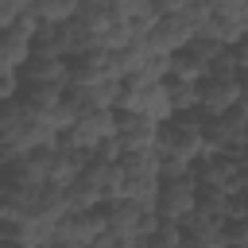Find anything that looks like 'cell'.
Segmentation results:
<instances>
[{
    "mask_svg": "<svg viewBox=\"0 0 248 248\" xmlns=\"http://www.w3.org/2000/svg\"><path fill=\"white\" fill-rule=\"evenodd\" d=\"M202 151H205V136H202V120H198V112H174L170 120L159 124L155 155H174V159L194 163Z\"/></svg>",
    "mask_w": 248,
    "mask_h": 248,
    "instance_id": "1",
    "label": "cell"
},
{
    "mask_svg": "<svg viewBox=\"0 0 248 248\" xmlns=\"http://www.w3.org/2000/svg\"><path fill=\"white\" fill-rule=\"evenodd\" d=\"M101 209H105V229H108V232H120V236H128V240H143V236L159 225L151 202L112 198V202H105Z\"/></svg>",
    "mask_w": 248,
    "mask_h": 248,
    "instance_id": "2",
    "label": "cell"
},
{
    "mask_svg": "<svg viewBox=\"0 0 248 248\" xmlns=\"http://www.w3.org/2000/svg\"><path fill=\"white\" fill-rule=\"evenodd\" d=\"M105 232V209H81V213H66L54 225V244L66 248H89L97 236Z\"/></svg>",
    "mask_w": 248,
    "mask_h": 248,
    "instance_id": "3",
    "label": "cell"
},
{
    "mask_svg": "<svg viewBox=\"0 0 248 248\" xmlns=\"http://www.w3.org/2000/svg\"><path fill=\"white\" fill-rule=\"evenodd\" d=\"M155 217L167 221V225H182L190 213H194V178H170V182H159L155 190Z\"/></svg>",
    "mask_w": 248,
    "mask_h": 248,
    "instance_id": "4",
    "label": "cell"
},
{
    "mask_svg": "<svg viewBox=\"0 0 248 248\" xmlns=\"http://www.w3.org/2000/svg\"><path fill=\"white\" fill-rule=\"evenodd\" d=\"M194 39V31H190V23L182 19V16H155V23H151V31L143 35V50L147 54H174V50H182L186 43Z\"/></svg>",
    "mask_w": 248,
    "mask_h": 248,
    "instance_id": "5",
    "label": "cell"
},
{
    "mask_svg": "<svg viewBox=\"0 0 248 248\" xmlns=\"http://www.w3.org/2000/svg\"><path fill=\"white\" fill-rule=\"evenodd\" d=\"M240 101H244V81H217V78L198 81V112L202 116H221Z\"/></svg>",
    "mask_w": 248,
    "mask_h": 248,
    "instance_id": "6",
    "label": "cell"
},
{
    "mask_svg": "<svg viewBox=\"0 0 248 248\" xmlns=\"http://www.w3.org/2000/svg\"><path fill=\"white\" fill-rule=\"evenodd\" d=\"M155 136H159V124H151L147 116H136V112H116V143L120 151H155Z\"/></svg>",
    "mask_w": 248,
    "mask_h": 248,
    "instance_id": "7",
    "label": "cell"
},
{
    "mask_svg": "<svg viewBox=\"0 0 248 248\" xmlns=\"http://www.w3.org/2000/svg\"><path fill=\"white\" fill-rule=\"evenodd\" d=\"M74 182H81L101 205L105 202H112L116 198V186H120V170H116V163H108V159H97V155H89V163L81 167V174L74 178Z\"/></svg>",
    "mask_w": 248,
    "mask_h": 248,
    "instance_id": "8",
    "label": "cell"
},
{
    "mask_svg": "<svg viewBox=\"0 0 248 248\" xmlns=\"http://www.w3.org/2000/svg\"><path fill=\"white\" fill-rule=\"evenodd\" d=\"M112 78V62H108V50H85V54H74L66 58V81L70 85H93V81H105Z\"/></svg>",
    "mask_w": 248,
    "mask_h": 248,
    "instance_id": "9",
    "label": "cell"
},
{
    "mask_svg": "<svg viewBox=\"0 0 248 248\" xmlns=\"http://www.w3.org/2000/svg\"><path fill=\"white\" fill-rule=\"evenodd\" d=\"M54 217L31 209V213H16V225H12V240H19L23 248H50L54 244Z\"/></svg>",
    "mask_w": 248,
    "mask_h": 248,
    "instance_id": "10",
    "label": "cell"
},
{
    "mask_svg": "<svg viewBox=\"0 0 248 248\" xmlns=\"http://www.w3.org/2000/svg\"><path fill=\"white\" fill-rule=\"evenodd\" d=\"M19 85H70L66 81V58H43V54H31L19 70H16Z\"/></svg>",
    "mask_w": 248,
    "mask_h": 248,
    "instance_id": "11",
    "label": "cell"
},
{
    "mask_svg": "<svg viewBox=\"0 0 248 248\" xmlns=\"http://www.w3.org/2000/svg\"><path fill=\"white\" fill-rule=\"evenodd\" d=\"M89 163V155L85 151H70V147H54L50 151V167H46V182L50 186H70L78 174H81V167Z\"/></svg>",
    "mask_w": 248,
    "mask_h": 248,
    "instance_id": "12",
    "label": "cell"
},
{
    "mask_svg": "<svg viewBox=\"0 0 248 248\" xmlns=\"http://www.w3.org/2000/svg\"><path fill=\"white\" fill-rule=\"evenodd\" d=\"M27 58H31V35L19 27L0 31V74H16Z\"/></svg>",
    "mask_w": 248,
    "mask_h": 248,
    "instance_id": "13",
    "label": "cell"
},
{
    "mask_svg": "<svg viewBox=\"0 0 248 248\" xmlns=\"http://www.w3.org/2000/svg\"><path fill=\"white\" fill-rule=\"evenodd\" d=\"M244 19H236V16H221V12H213L205 23H202V39H213V43H221V46H240L244 43Z\"/></svg>",
    "mask_w": 248,
    "mask_h": 248,
    "instance_id": "14",
    "label": "cell"
},
{
    "mask_svg": "<svg viewBox=\"0 0 248 248\" xmlns=\"http://www.w3.org/2000/svg\"><path fill=\"white\" fill-rule=\"evenodd\" d=\"M62 85H19V101L31 108V112H39V116H54L58 112V105H62Z\"/></svg>",
    "mask_w": 248,
    "mask_h": 248,
    "instance_id": "15",
    "label": "cell"
},
{
    "mask_svg": "<svg viewBox=\"0 0 248 248\" xmlns=\"http://www.w3.org/2000/svg\"><path fill=\"white\" fill-rule=\"evenodd\" d=\"M248 58H244V46H225L213 62H209V74L205 78H217V81H240Z\"/></svg>",
    "mask_w": 248,
    "mask_h": 248,
    "instance_id": "16",
    "label": "cell"
},
{
    "mask_svg": "<svg viewBox=\"0 0 248 248\" xmlns=\"http://www.w3.org/2000/svg\"><path fill=\"white\" fill-rule=\"evenodd\" d=\"M78 4H81V0H35L27 12H31L39 23L58 27V23H66V19H74V16H78Z\"/></svg>",
    "mask_w": 248,
    "mask_h": 248,
    "instance_id": "17",
    "label": "cell"
},
{
    "mask_svg": "<svg viewBox=\"0 0 248 248\" xmlns=\"http://www.w3.org/2000/svg\"><path fill=\"white\" fill-rule=\"evenodd\" d=\"M31 54H43V58H66V39H62V27L39 23V31L31 35Z\"/></svg>",
    "mask_w": 248,
    "mask_h": 248,
    "instance_id": "18",
    "label": "cell"
},
{
    "mask_svg": "<svg viewBox=\"0 0 248 248\" xmlns=\"http://www.w3.org/2000/svg\"><path fill=\"white\" fill-rule=\"evenodd\" d=\"M163 93H167V101H170V112H194V108H198V85H194V81L167 78V81H163Z\"/></svg>",
    "mask_w": 248,
    "mask_h": 248,
    "instance_id": "19",
    "label": "cell"
},
{
    "mask_svg": "<svg viewBox=\"0 0 248 248\" xmlns=\"http://www.w3.org/2000/svg\"><path fill=\"white\" fill-rule=\"evenodd\" d=\"M58 27H62V39H66V58L93 50V31H89L78 16H74V19H66V23H58Z\"/></svg>",
    "mask_w": 248,
    "mask_h": 248,
    "instance_id": "20",
    "label": "cell"
},
{
    "mask_svg": "<svg viewBox=\"0 0 248 248\" xmlns=\"http://www.w3.org/2000/svg\"><path fill=\"white\" fill-rule=\"evenodd\" d=\"M167 78H178V81H194V85H198V81L205 78V62H198V58L182 46V50L170 54V74H167Z\"/></svg>",
    "mask_w": 248,
    "mask_h": 248,
    "instance_id": "21",
    "label": "cell"
},
{
    "mask_svg": "<svg viewBox=\"0 0 248 248\" xmlns=\"http://www.w3.org/2000/svg\"><path fill=\"white\" fill-rule=\"evenodd\" d=\"M140 248H182V229H178V225L159 221V225L140 240Z\"/></svg>",
    "mask_w": 248,
    "mask_h": 248,
    "instance_id": "22",
    "label": "cell"
},
{
    "mask_svg": "<svg viewBox=\"0 0 248 248\" xmlns=\"http://www.w3.org/2000/svg\"><path fill=\"white\" fill-rule=\"evenodd\" d=\"M170 178H194L190 174V163L186 159H174V155H159V182H170Z\"/></svg>",
    "mask_w": 248,
    "mask_h": 248,
    "instance_id": "23",
    "label": "cell"
},
{
    "mask_svg": "<svg viewBox=\"0 0 248 248\" xmlns=\"http://www.w3.org/2000/svg\"><path fill=\"white\" fill-rule=\"evenodd\" d=\"M136 244H140V240H128V236H120V232H108V229H105L89 248H136Z\"/></svg>",
    "mask_w": 248,
    "mask_h": 248,
    "instance_id": "24",
    "label": "cell"
},
{
    "mask_svg": "<svg viewBox=\"0 0 248 248\" xmlns=\"http://www.w3.org/2000/svg\"><path fill=\"white\" fill-rule=\"evenodd\" d=\"M23 12H27V8H23L19 0H0V31H8Z\"/></svg>",
    "mask_w": 248,
    "mask_h": 248,
    "instance_id": "25",
    "label": "cell"
},
{
    "mask_svg": "<svg viewBox=\"0 0 248 248\" xmlns=\"http://www.w3.org/2000/svg\"><path fill=\"white\" fill-rule=\"evenodd\" d=\"M12 97H19V78L16 74H0V105L12 101Z\"/></svg>",
    "mask_w": 248,
    "mask_h": 248,
    "instance_id": "26",
    "label": "cell"
},
{
    "mask_svg": "<svg viewBox=\"0 0 248 248\" xmlns=\"http://www.w3.org/2000/svg\"><path fill=\"white\" fill-rule=\"evenodd\" d=\"M186 8V0H151V12L155 16H178Z\"/></svg>",
    "mask_w": 248,
    "mask_h": 248,
    "instance_id": "27",
    "label": "cell"
},
{
    "mask_svg": "<svg viewBox=\"0 0 248 248\" xmlns=\"http://www.w3.org/2000/svg\"><path fill=\"white\" fill-rule=\"evenodd\" d=\"M0 248H23L19 240H0Z\"/></svg>",
    "mask_w": 248,
    "mask_h": 248,
    "instance_id": "28",
    "label": "cell"
},
{
    "mask_svg": "<svg viewBox=\"0 0 248 248\" xmlns=\"http://www.w3.org/2000/svg\"><path fill=\"white\" fill-rule=\"evenodd\" d=\"M19 4H23V8H31V4H35V0H19Z\"/></svg>",
    "mask_w": 248,
    "mask_h": 248,
    "instance_id": "29",
    "label": "cell"
},
{
    "mask_svg": "<svg viewBox=\"0 0 248 248\" xmlns=\"http://www.w3.org/2000/svg\"><path fill=\"white\" fill-rule=\"evenodd\" d=\"M50 248H66V244H50Z\"/></svg>",
    "mask_w": 248,
    "mask_h": 248,
    "instance_id": "30",
    "label": "cell"
},
{
    "mask_svg": "<svg viewBox=\"0 0 248 248\" xmlns=\"http://www.w3.org/2000/svg\"><path fill=\"white\" fill-rule=\"evenodd\" d=\"M0 217H4V202H0Z\"/></svg>",
    "mask_w": 248,
    "mask_h": 248,
    "instance_id": "31",
    "label": "cell"
}]
</instances>
